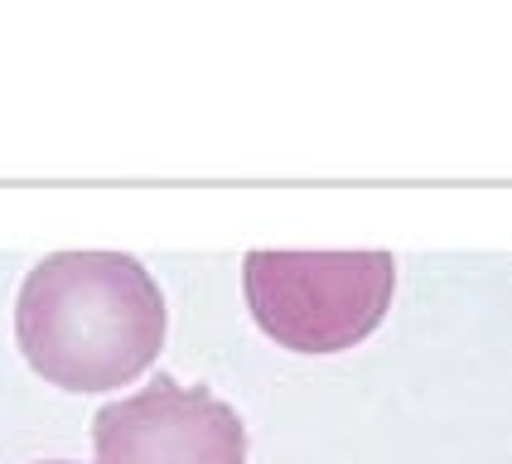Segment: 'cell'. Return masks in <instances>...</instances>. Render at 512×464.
Wrapping results in <instances>:
<instances>
[{
	"mask_svg": "<svg viewBox=\"0 0 512 464\" xmlns=\"http://www.w3.org/2000/svg\"><path fill=\"white\" fill-rule=\"evenodd\" d=\"M397 286L387 252H252L256 324L295 353H339L382 324Z\"/></svg>",
	"mask_w": 512,
	"mask_h": 464,
	"instance_id": "obj_2",
	"label": "cell"
},
{
	"mask_svg": "<svg viewBox=\"0 0 512 464\" xmlns=\"http://www.w3.org/2000/svg\"><path fill=\"white\" fill-rule=\"evenodd\" d=\"M97 464H247V431L228 402L203 387L155 377L92 421Z\"/></svg>",
	"mask_w": 512,
	"mask_h": 464,
	"instance_id": "obj_3",
	"label": "cell"
},
{
	"mask_svg": "<svg viewBox=\"0 0 512 464\" xmlns=\"http://www.w3.org/2000/svg\"><path fill=\"white\" fill-rule=\"evenodd\" d=\"M15 334L29 368L68 392L141 377L165 344V295L126 252H58L20 286Z\"/></svg>",
	"mask_w": 512,
	"mask_h": 464,
	"instance_id": "obj_1",
	"label": "cell"
},
{
	"mask_svg": "<svg viewBox=\"0 0 512 464\" xmlns=\"http://www.w3.org/2000/svg\"><path fill=\"white\" fill-rule=\"evenodd\" d=\"M49 464H54V460H49Z\"/></svg>",
	"mask_w": 512,
	"mask_h": 464,
	"instance_id": "obj_4",
	"label": "cell"
}]
</instances>
